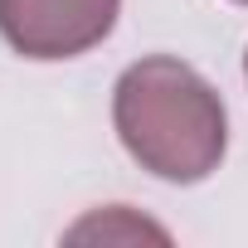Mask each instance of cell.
Wrapping results in <instances>:
<instances>
[{
    "label": "cell",
    "instance_id": "cell-1",
    "mask_svg": "<svg viewBox=\"0 0 248 248\" xmlns=\"http://www.w3.org/2000/svg\"><path fill=\"white\" fill-rule=\"evenodd\" d=\"M112 122L132 161L175 185H195L219 170L229 146L219 93L170 54H151L117 78Z\"/></svg>",
    "mask_w": 248,
    "mask_h": 248
},
{
    "label": "cell",
    "instance_id": "cell-2",
    "mask_svg": "<svg viewBox=\"0 0 248 248\" xmlns=\"http://www.w3.org/2000/svg\"><path fill=\"white\" fill-rule=\"evenodd\" d=\"M122 0H0V34L25 59H78L117 25Z\"/></svg>",
    "mask_w": 248,
    "mask_h": 248
},
{
    "label": "cell",
    "instance_id": "cell-3",
    "mask_svg": "<svg viewBox=\"0 0 248 248\" xmlns=\"http://www.w3.org/2000/svg\"><path fill=\"white\" fill-rule=\"evenodd\" d=\"M243 73H248V59H243Z\"/></svg>",
    "mask_w": 248,
    "mask_h": 248
},
{
    "label": "cell",
    "instance_id": "cell-4",
    "mask_svg": "<svg viewBox=\"0 0 248 248\" xmlns=\"http://www.w3.org/2000/svg\"><path fill=\"white\" fill-rule=\"evenodd\" d=\"M238 5H248V0H238Z\"/></svg>",
    "mask_w": 248,
    "mask_h": 248
}]
</instances>
